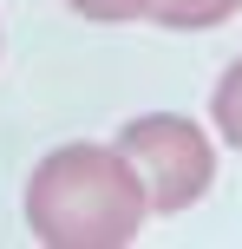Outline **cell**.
<instances>
[{"label": "cell", "mask_w": 242, "mask_h": 249, "mask_svg": "<svg viewBox=\"0 0 242 249\" xmlns=\"http://www.w3.org/2000/svg\"><path fill=\"white\" fill-rule=\"evenodd\" d=\"M210 124H216V131L242 151V59L216 79V92H210Z\"/></svg>", "instance_id": "obj_4"}, {"label": "cell", "mask_w": 242, "mask_h": 249, "mask_svg": "<svg viewBox=\"0 0 242 249\" xmlns=\"http://www.w3.org/2000/svg\"><path fill=\"white\" fill-rule=\"evenodd\" d=\"M79 20H98V26H118V20H144L151 0H65Z\"/></svg>", "instance_id": "obj_5"}, {"label": "cell", "mask_w": 242, "mask_h": 249, "mask_svg": "<svg viewBox=\"0 0 242 249\" xmlns=\"http://www.w3.org/2000/svg\"><path fill=\"white\" fill-rule=\"evenodd\" d=\"M144 210V184L118 144H59L26 177V230L46 249H125Z\"/></svg>", "instance_id": "obj_1"}, {"label": "cell", "mask_w": 242, "mask_h": 249, "mask_svg": "<svg viewBox=\"0 0 242 249\" xmlns=\"http://www.w3.org/2000/svg\"><path fill=\"white\" fill-rule=\"evenodd\" d=\"M229 13H242V0H151L144 20L177 26V33H196V26H223Z\"/></svg>", "instance_id": "obj_3"}, {"label": "cell", "mask_w": 242, "mask_h": 249, "mask_svg": "<svg viewBox=\"0 0 242 249\" xmlns=\"http://www.w3.org/2000/svg\"><path fill=\"white\" fill-rule=\"evenodd\" d=\"M118 158L131 164V177L144 184V203H151L157 216L190 210L210 190V177H216V151H210L203 124L183 118V112L131 118L125 131H118Z\"/></svg>", "instance_id": "obj_2"}]
</instances>
